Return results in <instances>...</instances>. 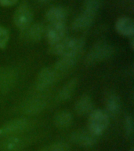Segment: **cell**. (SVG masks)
I'll return each instance as SVG.
<instances>
[{
  "mask_svg": "<svg viewBox=\"0 0 134 151\" xmlns=\"http://www.w3.org/2000/svg\"><path fill=\"white\" fill-rule=\"evenodd\" d=\"M84 42L78 38L65 37L61 42L52 46V53L60 57L80 55Z\"/></svg>",
  "mask_w": 134,
  "mask_h": 151,
  "instance_id": "6da1fadb",
  "label": "cell"
},
{
  "mask_svg": "<svg viewBox=\"0 0 134 151\" xmlns=\"http://www.w3.org/2000/svg\"><path fill=\"white\" fill-rule=\"evenodd\" d=\"M109 125V116L102 109L92 110L88 120V131L94 136H99L105 132Z\"/></svg>",
  "mask_w": 134,
  "mask_h": 151,
  "instance_id": "7a4b0ae2",
  "label": "cell"
},
{
  "mask_svg": "<svg viewBox=\"0 0 134 151\" xmlns=\"http://www.w3.org/2000/svg\"><path fill=\"white\" fill-rule=\"evenodd\" d=\"M113 54L114 48L111 45L106 42H98L89 50L86 55V63L92 65L110 58Z\"/></svg>",
  "mask_w": 134,
  "mask_h": 151,
  "instance_id": "3957f363",
  "label": "cell"
},
{
  "mask_svg": "<svg viewBox=\"0 0 134 151\" xmlns=\"http://www.w3.org/2000/svg\"><path fill=\"white\" fill-rule=\"evenodd\" d=\"M32 12L27 4H21L16 8L14 14V23L16 28L21 30H25L31 24Z\"/></svg>",
  "mask_w": 134,
  "mask_h": 151,
  "instance_id": "277c9868",
  "label": "cell"
},
{
  "mask_svg": "<svg viewBox=\"0 0 134 151\" xmlns=\"http://www.w3.org/2000/svg\"><path fill=\"white\" fill-rule=\"evenodd\" d=\"M28 120L24 118H19L10 120L0 127V136L8 137L16 135V134L24 132L26 128H28Z\"/></svg>",
  "mask_w": 134,
  "mask_h": 151,
  "instance_id": "5b68a950",
  "label": "cell"
},
{
  "mask_svg": "<svg viewBox=\"0 0 134 151\" xmlns=\"http://www.w3.org/2000/svg\"><path fill=\"white\" fill-rule=\"evenodd\" d=\"M67 27L65 23L50 24L46 31V36L48 42L53 46L66 37Z\"/></svg>",
  "mask_w": 134,
  "mask_h": 151,
  "instance_id": "8992f818",
  "label": "cell"
},
{
  "mask_svg": "<svg viewBox=\"0 0 134 151\" xmlns=\"http://www.w3.org/2000/svg\"><path fill=\"white\" fill-rule=\"evenodd\" d=\"M115 30L119 35L131 37L134 34L133 21L129 17H121L115 22Z\"/></svg>",
  "mask_w": 134,
  "mask_h": 151,
  "instance_id": "52a82bcc",
  "label": "cell"
},
{
  "mask_svg": "<svg viewBox=\"0 0 134 151\" xmlns=\"http://www.w3.org/2000/svg\"><path fill=\"white\" fill-rule=\"evenodd\" d=\"M25 139L16 135L8 136L0 142V151H20L25 146Z\"/></svg>",
  "mask_w": 134,
  "mask_h": 151,
  "instance_id": "ba28073f",
  "label": "cell"
},
{
  "mask_svg": "<svg viewBox=\"0 0 134 151\" xmlns=\"http://www.w3.org/2000/svg\"><path fill=\"white\" fill-rule=\"evenodd\" d=\"M56 74L53 69L49 68H43L38 75L36 80V87L38 90L42 91L48 88L54 82Z\"/></svg>",
  "mask_w": 134,
  "mask_h": 151,
  "instance_id": "9c48e42d",
  "label": "cell"
},
{
  "mask_svg": "<svg viewBox=\"0 0 134 151\" xmlns=\"http://www.w3.org/2000/svg\"><path fill=\"white\" fill-rule=\"evenodd\" d=\"M71 139L75 143L84 147L93 146L96 142V137L92 134L89 131L88 132L78 131L74 132L71 134Z\"/></svg>",
  "mask_w": 134,
  "mask_h": 151,
  "instance_id": "30bf717a",
  "label": "cell"
},
{
  "mask_svg": "<svg viewBox=\"0 0 134 151\" xmlns=\"http://www.w3.org/2000/svg\"><path fill=\"white\" fill-rule=\"evenodd\" d=\"M96 14L84 10L74 20L72 28L75 30H82L89 28L94 21Z\"/></svg>",
  "mask_w": 134,
  "mask_h": 151,
  "instance_id": "8fae6325",
  "label": "cell"
},
{
  "mask_svg": "<svg viewBox=\"0 0 134 151\" xmlns=\"http://www.w3.org/2000/svg\"><path fill=\"white\" fill-rule=\"evenodd\" d=\"M46 101L43 97H35L27 102L24 108V112L28 115L38 114L46 107Z\"/></svg>",
  "mask_w": 134,
  "mask_h": 151,
  "instance_id": "7c38bea8",
  "label": "cell"
},
{
  "mask_svg": "<svg viewBox=\"0 0 134 151\" xmlns=\"http://www.w3.org/2000/svg\"><path fill=\"white\" fill-rule=\"evenodd\" d=\"M46 17L51 24L65 23L67 19V12L63 7L55 6L47 10Z\"/></svg>",
  "mask_w": 134,
  "mask_h": 151,
  "instance_id": "4fadbf2b",
  "label": "cell"
},
{
  "mask_svg": "<svg viewBox=\"0 0 134 151\" xmlns=\"http://www.w3.org/2000/svg\"><path fill=\"white\" fill-rule=\"evenodd\" d=\"M93 106V105L90 97L88 95H83L76 101L75 109L76 113L79 115H86L91 113Z\"/></svg>",
  "mask_w": 134,
  "mask_h": 151,
  "instance_id": "5bb4252c",
  "label": "cell"
},
{
  "mask_svg": "<svg viewBox=\"0 0 134 151\" xmlns=\"http://www.w3.org/2000/svg\"><path fill=\"white\" fill-rule=\"evenodd\" d=\"M79 55H70V56L61 57L55 65V69L59 72H65L69 70L77 62Z\"/></svg>",
  "mask_w": 134,
  "mask_h": 151,
  "instance_id": "9a60e30c",
  "label": "cell"
},
{
  "mask_svg": "<svg viewBox=\"0 0 134 151\" xmlns=\"http://www.w3.org/2000/svg\"><path fill=\"white\" fill-rule=\"evenodd\" d=\"M25 38L31 41H38L41 40V38L45 32L44 27L42 24L36 23L34 24H31L28 28L25 29Z\"/></svg>",
  "mask_w": 134,
  "mask_h": 151,
  "instance_id": "2e32d148",
  "label": "cell"
},
{
  "mask_svg": "<svg viewBox=\"0 0 134 151\" xmlns=\"http://www.w3.org/2000/svg\"><path fill=\"white\" fill-rule=\"evenodd\" d=\"M121 109V100L120 98L116 94H112L109 96L106 103V113L108 116L117 115L119 113Z\"/></svg>",
  "mask_w": 134,
  "mask_h": 151,
  "instance_id": "e0dca14e",
  "label": "cell"
},
{
  "mask_svg": "<svg viewBox=\"0 0 134 151\" xmlns=\"http://www.w3.org/2000/svg\"><path fill=\"white\" fill-rule=\"evenodd\" d=\"M15 80H16V75L14 71H6L0 76V89L2 91H9L14 84Z\"/></svg>",
  "mask_w": 134,
  "mask_h": 151,
  "instance_id": "ac0fdd59",
  "label": "cell"
},
{
  "mask_svg": "<svg viewBox=\"0 0 134 151\" xmlns=\"http://www.w3.org/2000/svg\"><path fill=\"white\" fill-rule=\"evenodd\" d=\"M73 116L68 111H61L56 115L54 118V123L56 127L60 128H65L69 127L72 123Z\"/></svg>",
  "mask_w": 134,
  "mask_h": 151,
  "instance_id": "d6986e66",
  "label": "cell"
},
{
  "mask_svg": "<svg viewBox=\"0 0 134 151\" xmlns=\"http://www.w3.org/2000/svg\"><path fill=\"white\" fill-rule=\"evenodd\" d=\"M76 86H77V80L76 79L71 80L67 84H65L62 87L61 91L59 92V99L61 101H66V100L70 99L75 91Z\"/></svg>",
  "mask_w": 134,
  "mask_h": 151,
  "instance_id": "ffe728a7",
  "label": "cell"
},
{
  "mask_svg": "<svg viewBox=\"0 0 134 151\" xmlns=\"http://www.w3.org/2000/svg\"><path fill=\"white\" fill-rule=\"evenodd\" d=\"M102 0H85V9L88 12L96 14L99 9L101 8Z\"/></svg>",
  "mask_w": 134,
  "mask_h": 151,
  "instance_id": "44dd1931",
  "label": "cell"
},
{
  "mask_svg": "<svg viewBox=\"0 0 134 151\" xmlns=\"http://www.w3.org/2000/svg\"><path fill=\"white\" fill-rule=\"evenodd\" d=\"M9 33L6 28L0 25V49H3L9 41Z\"/></svg>",
  "mask_w": 134,
  "mask_h": 151,
  "instance_id": "7402d4cb",
  "label": "cell"
},
{
  "mask_svg": "<svg viewBox=\"0 0 134 151\" xmlns=\"http://www.w3.org/2000/svg\"><path fill=\"white\" fill-rule=\"evenodd\" d=\"M133 119L132 116H127L125 119V129L128 136L133 134Z\"/></svg>",
  "mask_w": 134,
  "mask_h": 151,
  "instance_id": "603a6c76",
  "label": "cell"
},
{
  "mask_svg": "<svg viewBox=\"0 0 134 151\" xmlns=\"http://www.w3.org/2000/svg\"><path fill=\"white\" fill-rule=\"evenodd\" d=\"M69 147L67 144L63 142H57L50 145L46 149V151H68Z\"/></svg>",
  "mask_w": 134,
  "mask_h": 151,
  "instance_id": "cb8c5ba5",
  "label": "cell"
},
{
  "mask_svg": "<svg viewBox=\"0 0 134 151\" xmlns=\"http://www.w3.org/2000/svg\"><path fill=\"white\" fill-rule=\"evenodd\" d=\"M17 0H0V5L2 6H12L16 4Z\"/></svg>",
  "mask_w": 134,
  "mask_h": 151,
  "instance_id": "d4e9b609",
  "label": "cell"
},
{
  "mask_svg": "<svg viewBox=\"0 0 134 151\" xmlns=\"http://www.w3.org/2000/svg\"><path fill=\"white\" fill-rule=\"evenodd\" d=\"M40 2H48L49 0H39Z\"/></svg>",
  "mask_w": 134,
  "mask_h": 151,
  "instance_id": "484cf974",
  "label": "cell"
},
{
  "mask_svg": "<svg viewBox=\"0 0 134 151\" xmlns=\"http://www.w3.org/2000/svg\"><path fill=\"white\" fill-rule=\"evenodd\" d=\"M130 151H133V149H132V150Z\"/></svg>",
  "mask_w": 134,
  "mask_h": 151,
  "instance_id": "4316f807",
  "label": "cell"
}]
</instances>
